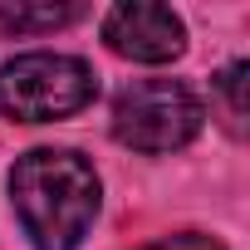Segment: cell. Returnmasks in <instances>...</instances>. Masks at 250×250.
<instances>
[{
	"mask_svg": "<svg viewBox=\"0 0 250 250\" xmlns=\"http://www.w3.org/2000/svg\"><path fill=\"white\" fill-rule=\"evenodd\" d=\"M133 250H226V245L206 230H177V235H162V240H147V245H133Z\"/></svg>",
	"mask_w": 250,
	"mask_h": 250,
	"instance_id": "6",
	"label": "cell"
},
{
	"mask_svg": "<svg viewBox=\"0 0 250 250\" xmlns=\"http://www.w3.org/2000/svg\"><path fill=\"white\" fill-rule=\"evenodd\" d=\"M201 123H206V108H201L191 83H182V79H133V83L118 88L108 128L123 147L162 157V152L187 147L201 133Z\"/></svg>",
	"mask_w": 250,
	"mask_h": 250,
	"instance_id": "3",
	"label": "cell"
},
{
	"mask_svg": "<svg viewBox=\"0 0 250 250\" xmlns=\"http://www.w3.org/2000/svg\"><path fill=\"white\" fill-rule=\"evenodd\" d=\"M83 10L79 5H0V25L15 35H40V30H59L74 25Z\"/></svg>",
	"mask_w": 250,
	"mask_h": 250,
	"instance_id": "5",
	"label": "cell"
},
{
	"mask_svg": "<svg viewBox=\"0 0 250 250\" xmlns=\"http://www.w3.org/2000/svg\"><path fill=\"white\" fill-rule=\"evenodd\" d=\"M103 40L113 54L133 64H172L187 49V25L177 10L152 5V0H123L103 15Z\"/></svg>",
	"mask_w": 250,
	"mask_h": 250,
	"instance_id": "4",
	"label": "cell"
},
{
	"mask_svg": "<svg viewBox=\"0 0 250 250\" xmlns=\"http://www.w3.org/2000/svg\"><path fill=\"white\" fill-rule=\"evenodd\" d=\"M216 88L226 93L230 118L240 123V118H245V93H240V88H245V64H226V69H221V79H216Z\"/></svg>",
	"mask_w": 250,
	"mask_h": 250,
	"instance_id": "7",
	"label": "cell"
},
{
	"mask_svg": "<svg viewBox=\"0 0 250 250\" xmlns=\"http://www.w3.org/2000/svg\"><path fill=\"white\" fill-rule=\"evenodd\" d=\"M5 187L15 221L35 250H79L103 201V182L93 162L74 147H35L15 157Z\"/></svg>",
	"mask_w": 250,
	"mask_h": 250,
	"instance_id": "1",
	"label": "cell"
},
{
	"mask_svg": "<svg viewBox=\"0 0 250 250\" xmlns=\"http://www.w3.org/2000/svg\"><path fill=\"white\" fill-rule=\"evenodd\" d=\"M98 98V74L79 54H15L0 64V113L10 123H59Z\"/></svg>",
	"mask_w": 250,
	"mask_h": 250,
	"instance_id": "2",
	"label": "cell"
}]
</instances>
